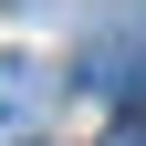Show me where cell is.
<instances>
[{
  "mask_svg": "<svg viewBox=\"0 0 146 146\" xmlns=\"http://www.w3.org/2000/svg\"><path fill=\"white\" fill-rule=\"evenodd\" d=\"M42 104H52V84H42L31 63L0 73V136H31V125H42Z\"/></svg>",
  "mask_w": 146,
  "mask_h": 146,
  "instance_id": "1",
  "label": "cell"
}]
</instances>
